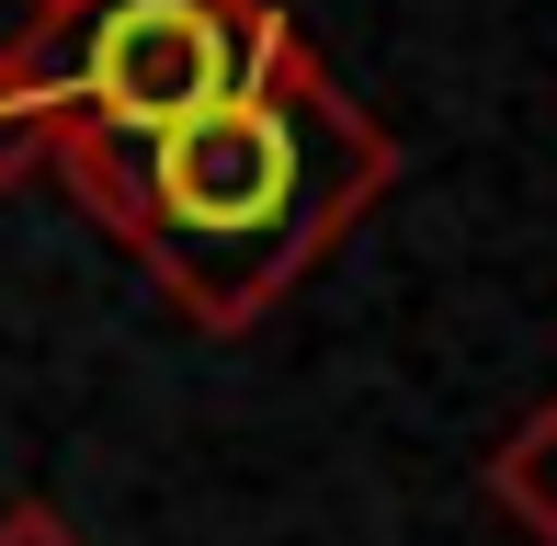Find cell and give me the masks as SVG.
I'll list each match as a JSON object with an SVG mask.
<instances>
[{
    "label": "cell",
    "mask_w": 557,
    "mask_h": 546,
    "mask_svg": "<svg viewBox=\"0 0 557 546\" xmlns=\"http://www.w3.org/2000/svg\"><path fill=\"white\" fill-rule=\"evenodd\" d=\"M387 183H398V137L308 46H285L262 80L125 148L114 239L160 273V296L194 331H250L331 262V239Z\"/></svg>",
    "instance_id": "1"
},
{
    "label": "cell",
    "mask_w": 557,
    "mask_h": 546,
    "mask_svg": "<svg viewBox=\"0 0 557 546\" xmlns=\"http://www.w3.org/2000/svg\"><path fill=\"white\" fill-rule=\"evenodd\" d=\"M46 69V114L81 137H160L183 114H206L216 91L262 80L296 46V23L273 0H69V12L23 23Z\"/></svg>",
    "instance_id": "2"
},
{
    "label": "cell",
    "mask_w": 557,
    "mask_h": 546,
    "mask_svg": "<svg viewBox=\"0 0 557 546\" xmlns=\"http://www.w3.org/2000/svg\"><path fill=\"white\" fill-rule=\"evenodd\" d=\"M46 137H58V114H46V69L35 46H0V194L23 183V171H46Z\"/></svg>",
    "instance_id": "4"
},
{
    "label": "cell",
    "mask_w": 557,
    "mask_h": 546,
    "mask_svg": "<svg viewBox=\"0 0 557 546\" xmlns=\"http://www.w3.org/2000/svg\"><path fill=\"white\" fill-rule=\"evenodd\" d=\"M0 546H91V535L69 524L58 501H12V512H0Z\"/></svg>",
    "instance_id": "5"
},
{
    "label": "cell",
    "mask_w": 557,
    "mask_h": 546,
    "mask_svg": "<svg viewBox=\"0 0 557 546\" xmlns=\"http://www.w3.org/2000/svg\"><path fill=\"white\" fill-rule=\"evenodd\" d=\"M46 12H69V0H23V23H46Z\"/></svg>",
    "instance_id": "6"
},
{
    "label": "cell",
    "mask_w": 557,
    "mask_h": 546,
    "mask_svg": "<svg viewBox=\"0 0 557 546\" xmlns=\"http://www.w3.org/2000/svg\"><path fill=\"white\" fill-rule=\"evenodd\" d=\"M490 501L512 512L535 546H557V387H546V399L490 444Z\"/></svg>",
    "instance_id": "3"
}]
</instances>
